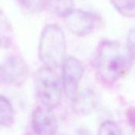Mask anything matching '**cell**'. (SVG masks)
Returning a JSON list of instances; mask_svg holds the SVG:
<instances>
[{
  "instance_id": "obj_1",
  "label": "cell",
  "mask_w": 135,
  "mask_h": 135,
  "mask_svg": "<svg viewBox=\"0 0 135 135\" xmlns=\"http://www.w3.org/2000/svg\"><path fill=\"white\" fill-rule=\"evenodd\" d=\"M133 61L126 45L112 40H103L96 49L94 66L100 80L112 84L129 73Z\"/></svg>"
},
{
  "instance_id": "obj_2",
  "label": "cell",
  "mask_w": 135,
  "mask_h": 135,
  "mask_svg": "<svg viewBox=\"0 0 135 135\" xmlns=\"http://www.w3.org/2000/svg\"><path fill=\"white\" fill-rule=\"evenodd\" d=\"M38 57L43 66L61 68L66 56L65 35L60 26L47 24L42 30L38 43Z\"/></svg>"
},
{
  "instance_id": "obj_3",
  "label": "cell",
  "mask_w": 135,
  "mask_h": 135,
  "mask_svg": "<svg viewBox=\"0 0 135 135\" xmlns=\"http://www.w3.org/2000/svg\"><path fill=\"white\" fill-rule=\"evenodd\" d=\"M56 69L43 66L35 76V92L41 105L51 109L58 107L64 93L61 77Z\"/></svg>"
},
{
  "instance_id": "obj_4",
  "label": "cell",
  "mask_w": 135,
  "mask_h": 135,
  "mask_svg": "<svg viewBox=\"0 0 135 135\" xmlns=\"http://www.w3.org/2000/svg\"><path fill=\"white\" fill-rule=\"evenodd\" d=\"M28 76V64L20 55H11L0 64V84L20 87L25 84Z\"/></svg>"
},
{
  "instance_id": "obj_5",
  "label": "cell",
  "mask_w": 135,
  "mask_h": 135,
  "mask_svg": "<svg viewBox=\"0 0 135 135\" xmlns=\"http://www.w3.org/2000/svg\"><path fill=\"white\" fill-rule=\"evenodd\" d=\"M61 80L65 96L73 101L78 95V89L82 80L84 67L75 56H67L61 66Z\"/></svg>"
},
{
  "instance_id": "obj_6",
  "label": "cell",
  "mask_w": 135,
  "mask_h": 135,
  "mask_svg": "<svg viewBox=\"0 0 135 135\" xmlns=\"http://www.w3.org/2000/svg\"><path fill=\"white\" fill-rule=\"evenodd\" d=\"M63 19L68 30L77 37H85L91 33L98 22L95 14L75 8Z\"/></svg>"
},
{
  "instance_id": "obj_7",
  "label": "cell",
  "mask_w": 135,
  "mask_h": 135,
  "mask_svg": "<svg viewBox=\"0 0 135 135\" xmlns=\"http://www.w3.org/2000/svg\"><path fill=\"white\" fill-rule=\"evenodd\" d=\"M32 128L37 135H56L58 123L52 109L43 105L36 107L32 113Z\"/></svg>"
},
{
  "instance_id": "obj_8",
  "label": "cell",
  "mask_w": 135,
  "mask_h": 135,
  "mask_svg": "<svg viewBox=\"0 0 135 135\" xmlns=\"http://www.w3.org/2000/svg\"><path fill=\"white\" fill-rule=\"evenodd\" d=\"M15 30L6 13L0 9V48L11 49L15 43Z\"/></svg>"
},
{
  "instance_id": "obj_9",
  "label": "cell",
  "mask_w": 135,
  "mask_h": 135,
  "mask_svg": "<svg viewBox=\"0 0 135 135\" xmlns=\"http://www.w3.org/2000/svg\"><path fill=\"white\" fill-rule=\"evenodd\" d=\"M45 7L55 16L64 18L74 9V0H45Z\"/></svg>"
},
{
  "instance_id": "obj_10",
  "label": "cell",
  "mask_w": 135,
  "mask_h": 135,
  "mask_svg": "<svg viewBox=\"0 0 135 135\" xmlns=\"http://www.w3.org/2000/svg\"><path fill=\"white\" fill-rule=\"evenodd\" d=\"M15 121V112L11 101L0 95V126L10 127Z\"/></svg>"
},
{
  "instance_id": "obj_11",
  "label": "cell",
  "mask_w": 135,
  "mask_h": 135,
  "mask_svg": "<svg viewBox=\"0 0 135 135\" xmlns=\"http://www.w3.org/2000/svg\"><path fill=\"white\" fill-rule=\"evenodd\" d=\"M110 3L122 16L128 18H135V0H110Z\"/></svg>"
},
{
  "instance_id": "obj_12",
  "label": "cell",
  "mask_w": 135,
  "mask_h": 135,
  "mask_svg": "<svg viewBox=\"0 0 135 135\" xmlns=\"http://www.w3.org/2000/svg\"><path fill=\"white\" fill-rule=\"evenodd\" d=\"M92 93L88 91L84 92V94H78L76 95V99L73 101L76 110L84 113V111H90L91 110L95 104Z\"/></svg>"
},
{
  "instance_id": "obj_13",
  "label": "cell",
  "mask_w": 135,
  "mask_h": 135,
  "mask_svg": "<svg viewBox=\"0 0 135 135\" xmlns=\"http://www.w3.org/2000/svg\"><path fill=\"white\" fill-rule=\"evenodd\" d=\"M18 6L30 14H38L45 7V0H16Z\"/></svg>"
},
{
  "instance_id": "obj_14",
  "label": "cell",
  "mask_w": 135,
  "mask_h": 135,
  "mask_svg": "<svg viewBox=\"0 0 135 135\" xmlns=\"http://www.w3.org/2000/svg\"><path fill=\"white\" fill-rule=\"evenodd\" d=\"M98 135H122V133L117 123L111 120H106L100 124Z\"/></svg>"
},
{
  "instance_id": "obj_15",
  "label": "cell",
  "mask_w": 135,
  "mask_h": 135,
  "mask_svg": "<svg viewBox=\"0 0 135 135\" xmlns=\"http://www.w3.org/2000/svg\"><path fill=\"white\" fill-rule=\"evenodd\" d=\"M132 58L135 60V27L131 28L127 34L126 44Z\"/></svg>"
},
{
  "instance_id": "obj_16",
  "label": "cell",
  "mask_w": 135,
  "mask_h": 135,
  "mask_svg": "<svg viewBox=\"0 0 135 135\" xmlns=\"http://www.w3.org/2000/svg\"><path fill=\"white\" fill-rule=\"evenodd\" d=\"M127 121L129 123V126L135 129V107H130L126 112Z\"/></svg>"
},
{
  "instance_id": "obj_17",
  "label": "cell",
  "mask_w": 135,
  "mask_h": 135,
  "mask_svg": "<svg viewBox=\"0 0 135 135\" xmlns=\"http://www.w3.org/2000/svg\"><path fill=\"white\" fill-rule=\"evenodd\" d=\"M56 135H64V134H56Z\"/></svg>"
}]
</instances>
